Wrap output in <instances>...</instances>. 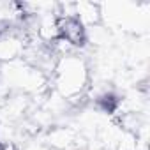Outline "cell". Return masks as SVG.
Returning <instances> with one entry per match:
<instances>
[{
    "mask_svg": "<svg viewBox=\"0 0 150 150\" xmlns=\"http://www.w3.org/2000/svg\"><path fill=\"white\" fill-rule=\"evenodd\" d=\"M90 83V65L81 51L58 58L50 78V88L71 106H80V103L87 99Z\"/></svg>",
    "mask_w": 150,
    "mask_h": 150,
    "instance_id": "6da1fadb",
    "label": "cell"
},
{
    "mask_svg": "<svg viewBox=\"0 0 150 150\" xmlns=\"http://www.w3.org/2000/svg\"><path fill=\"white\" fill-rule=\"evenodd\" d=\"M27 35L21 30L18 23L13 25V28L0 35V64H11L21 58L25 50Z\"/></svg>",
    "mask_w": 150,
    "mask_h": 150,
    "instance_id": "7a4b0ae2",
    "label": "cell"
},
{
    "mask_svg": "<svg viewBox=\"0 0 150 150\" xmlns=\"http://www.w3.org/2000/svg\"><path fill=\"white\" fill-rule=\"evenodd\" d=\"M57 27L60 37H64L72 48L81 51L88 41H87V28L81 25V21L76 16H60L57 14Z\"/></svg>",
    "mask_w": 150,
    "mask_h": 150,
    "instance_id": "3957f363",
    "label": "cell"
},
{
    "mask_svg": "<svg viewBox=\"0 0 150 150\" xmlns=\"http://www.w3.org/2000/svg\"><path fill=\"white\" fill-rule=\"evenodd\" d=\"M74 16H76L85 28L96 27L103 21L101 18V6L94 2H76L74 4Z\"/></svg>",
    "mask_w": 150,
    "mask_h": 150,
    "instance_id": "277c9868",
    "label": "cell"
}]
</instances>
